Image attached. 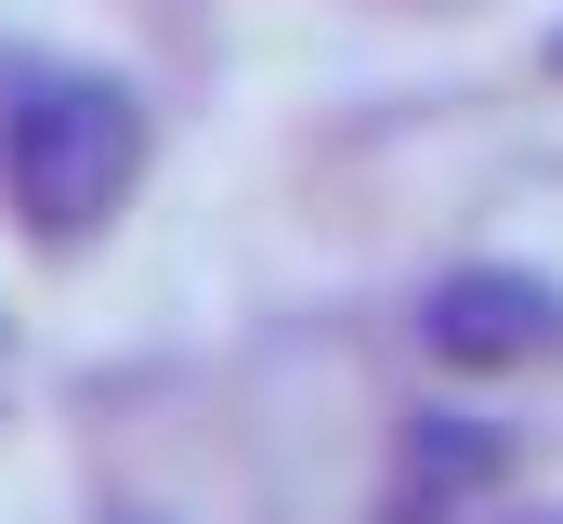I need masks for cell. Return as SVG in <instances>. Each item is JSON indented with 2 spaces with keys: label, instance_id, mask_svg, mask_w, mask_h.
Returning <instances> with one entry per match:
<instances>
[{
  "label": "cell",
  "instance_id": "1",
  "mask_svg": "<svg viewBox=\"0 0 563 524\" xmlns=\"http://www.w3.org/2000/svg\"><path fill=\"white\" fill-rule=\"evenodd\" d=\"M144 184V92L79 53H0V210L26 250H92Z\"/></svg>",
  "mask_w": 563,
  "mask_h": 524
},
{
  "label": "cell",
  "instance_id": "2",
  "mask_svg": "<svg viewBox=\"0 0 563 524\" xmlns=\"http://www.w3.org/2000/svg\"><path fill=\"white\" fill-rule=\"evenodd\" d=\"M420 354L432 368H551L563 354V275H538V262H445L420 288Z\"/></svg>",
  "mask_w": 563,
  "mask_h": 524
},
{
  "label": "cell",
  "instance_id": "3",
  "mask_svg": "<svg viewBox=\"0 0 563 524\" xmlns=\"http://www.w3.org/2000/svg\"><path fill=\"white\" fill-rule=\"evenodd\" d=\"M498 472H511V446H498L472 406H420V419H407V499H420V512L472 499V485H498Z\"/></svg>",
  "mask_w": 563,
  "mask_h": 524
},
{
  "label": "cell",
  "instance_id": "4",
  "mask_svg": "<svg viewBox=\"0 0 563 524\" xmlns=\"http://www.w3.org/2000/svg\"><path fill=\"white\" fill-rule=\"evenodd\" d=\"M511 524H563V499H551V512H511Z\"/></svg>",
  "mask_w": 563,
  "mask_h": 524
},
{
  "label": "cell",
  "instance_id": "5",
  "mask_svg": "<svg viewBox=\"0 0 563 524\" xmlns=\"http://www.w3.org/2000/svg\"><path fill=\"white\" fill-rule=\"evenodd\" d=\"M551 79H563V26H551Z\"/></svg>",
  "mask_w": 563,
  "mask_h": 524
},
{
  "label": "cell",
  "instance_id": "6",
  "mask_svg": "<svg viewBox=\"0 0 563 524\" xmlns=\"http://www.w3.org/2000/svg\"><path fill=\"white\" fill-rule=\"evenodd\" d=\"M119 524H144V512H119Z\"/></svg>",
  "mask_w": 563,
  "mask_h": 524
}]
</instances>
